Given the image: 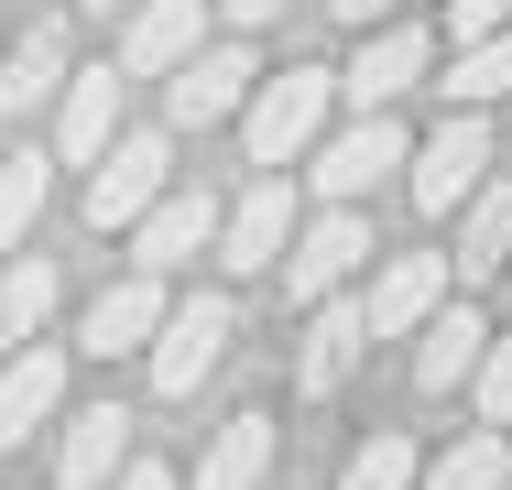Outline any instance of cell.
Returning <instances> with one entry per match:
<instances>
[{
  "instance_id": "32",
  "label": "cell",
  "mask_w": 512,
  "mask_h": 490,
  "mask_svg": "<svg viewBox=\"0 0 512 490\" xmlns=\"http://www.w3.org/2000/svg\"><path fill=\"white\" fill-rule=\"evenodd\" d=\"M88 11H99V22H131V11H142V0H88Z\"/></svg>"
},
{
  "instance_id": "3",
  "label": "cell",
  "mask_w": 512,
  "mask_h": 490,
  "mask_svg": "<svg viewBox=\"0 0 512 490\" xmlns=\"http://www.w3.org/2000/svg\"><path fill=\"white\" fill-rule=\"evenodd\" d=\"M164 196H175V131H120L88 164V218L99 229H142Z\"/></svg>"
},
{
  "instance_id": "2",
  "label": "cell",
  "mask_w": 512,
  "mask_h": 490,
  "mask_svg": "<svg viewBox=\"0 0 512 490\" xmlns=\"http://www.w3.org/2000/svg\"><path fill=\"white\" fill-rule=\"evenodd\" d=\"M480 186H491V109H447V120L414 142L404 196L425 207V218H458V207H469Z\"/></svg>"
},
{
  "instance_id": "24",
  "label": "cell",
  "mask_w": 512,
  "mask_h": 490,
  "mask_svg": "<svg viewBox=\"0 0 512 490\" xmlns=\"http://www.w3.org/2000/svg\"><path fill=\"white\" fill-rule=\"evenodd\" d=\"M436 88H447V109H491V98H512V33L458 44V66H447Z\"/></svg>"
},
{
  "instance_id": "30",
  "label": "cell",
  "mask_w": 512,
  "mask_h": 490,
  "mask_svg": "<svg viewBox=\"0 0 512 490\" xmlns=\"http://www.w3.org/2000/svg\"><path fill=\"white\" fill-rule=\"evenodd\" d=\"M327 11H338V22H360V33H371V22H393V0H327Z\"/></svg>"
},
{
  "instance_id": "1",
  "label": "cell",
  "mask_w": 512,
  "mask_h": 490,
  "mask_svg": "<svg viewBox=\"0 0 512 490\" xmlns=\"http://www.w3.org/2000/svg\"><path fill=\"white\" fill-rule=\"evenodd\" d=\"M327 109H338V66H284V77H262L251 109H240V153H251L262 175L306 164L316 142H327Z\"/></svg>"
},
{
  "instance_id": "16",
  "label": "cell",
  "mask_w": 512,
  "mask_h": 490,
  "mask_svg": "<svg viewBox=\"0 0 512 490\" xmlns=\"http://www.w3.org/2000/svg\"><path fill=\"white\" fill-rule=\"evenodd\" d=\"M480 360H491V327H480V305H436L425 327H414V392H458V382H480Z\"/></svg>"
},
{
  "instance_id": "13",
  "label": "cell",
  "mask_w": 512,
  "mask_h": 490,
  "mask_svg": "<svg viewBox=\"0 0 512 490\" xmlns=\"http://www.w3.org/2000/svg\"><path fill=\"white\" fill-rule=\"evenodd\" d=\"M218 218H229V207H218L207 186H175L142 229H131V273H186L197 251H218Z\"/></svg>"
},
{
  "instance_id": "25",
  "label": "cell",
  "mask_w": 512,
  "mask_h": 490,
  "mask_svg": "<svg viewBox=\"0 0 512 490\" xmlns=\"http://www.w3.org/2000/svg\"><path fill=\"white\" fill-rule=\"evenodd\" d=\"M44 196H55V164L22 142V153H0V240H22L33 218H44Z\"/></svg>"
},
{
  "instance_id": "5",
  "label": "cell",
  "mask_w": 512,
  "mask_h": 490,
  "mask_svg": "<svg viewBox=\"0 0 512 490\" xmlns=\"http://www.w3.org/2000/svg\"><path fill=\"white\" fill-rule=\"evenodd\" d=\"M393 164H414V142H404V120H393V109H371V120L327 131V142L306 153V175H316V196H327V207H360Z\"/></svg>"
},
{
  "instance_id": "18",
  "label": "cell",
  "mask_w": 512,
  "mask_h": 490,
  "mask_svg": "<svg viewBox=\"0 0 512 490\" xmlns=\"http://www.w3.org/2000/svg\"><path fill=\"white\" fill-rule=\"evenodd\" d=\"M55 403H66V360L33 338V349H11L0 360V447H22L33 425H55Z\"/></svg>"
},
{
  "instance_id": "23",
  "label": "cell",
  "mask_w": 512,
  "mask_h": 490,
  "mask_svg": "<svg viewBox=\"0 0 512 490\" xmlns=\"http://www.w3.org/2000/svg\"><path fill=\"white\" fill-rule=\"evenodd\" d=\"M414 490H512V447H502V425H469L447 458H425V480Z\"/></svg>"
},
{
  "instance_id": "11",
  "label": "cell",
  "mask_w": 512,
  "mask_h": 490,
  "mask_svg": "<svg viewBox=\"0 0 512 490\" xmlns=\"http://www.w3.org/2000/svg\"><path fill=\"white\" fill-rule=\"evenodd\" d=\"M447 294H458V262H447V251H393V262L371 273V294H360V305H371V338H414Z\"/></svg>"
},
{
  "instance_id": "28",
  "label": "cell",
  "mask_w": 512,
  "mask_h": 490,
  "mask_svg": "<svg viewBox=\"0 0 512 490\" xmlns=\"http://www.w3.org/2000/svg\"><path fill=\"white\" fill-rule=\"evenodd\" d=\"M447 22H458V44H480V33H512V0H447Z\"/></svg>"
},
{
  "instance_id": "12",
  "label": "cell",
  "mask_w": 512,
  "mask_h": 490,
  "mask_svg": "<svg viewBox=\"0 0 512 490\" xmlns=\"http://www.w3.org/2000/svg\"><path fill=\"white\" fill-rule=\"evenodd\" d=\"M360 360H371V305H360V294L306 305V338H295V392H338Z\"/></svg>"
},
{
  "instance_id": "8",
  "label": "cell",
  "mask_w": 512,
  "mask_h": 490,
  "mask_svg": "<svg viewBox=\"0 0 512 490\" xmlns=\"http://www.w3.org/2000/svg\"><path fill=\"white\" fill-rule=\"evenodd\" d=\"M295 186L284 175H251V186L229 196V218H218V273H284V251H295Z\"/></svg>"
},
{
  "instance_id": "20",
  "label": "cell",
  "mask_w": 512,
  "mask_h": 490,
  "mask_svg": "<svg viewBox=\"0 0 512 490\" xmlns=\"http://www.w3.org/2000/svg\"><path fill=\"white\" fill-rule=\"evenodd\" d=\"M262 469H273V414H229L197 458V490H262Z\"/></svg>"
},
{
  "instance_id": "7",
  "label": "cell",
  "mask_w": 512,
  "mask_h": 490,
  "mask_svg": "<svg viewBox=\"0 0 512 490\" xmlns=\"http://www.w3.org/2000/svg\"><path fill=\"white\" fill-rule=\"evenodd\" d=\"M251 88H262V55H251V44H197V55L164 77V131H207V120L251 109Z\"/></svg>"
},
{
  "instance_id": "21",
  "label": "cell",
  "mask_w": 512,
  "mask_h": 490,
  "mask_svg": "<svg viewBox=\"0 0 512 490\" xmlns=\"http://www.w3.org/2000/svg\"><path fill=\"white\" fill-rule=\"evenodd\" d=\"M447 262H458V284H491L512 262V186H480L458 207V251H447Z\"/></svg>"
},
{
  "instance_id": "9",
  "label": "cell",
  "mask_w": 512,
  "mask_h": 490,
  "mask_svg": "<svg viewBox=\"0 0 512 490\" xmlns=\"http://www.w3.org/2000/svg\"><path fill=\"white\" fill-rule=\"evenodd\" d=\"M436 77V33H414V22H382V33H360V55L338 66V98L371 120V109H393L404 88Z\"/></svg>"
},
{
  "instance_id": "31",
  "label": "cell",
  "mask_w": 512,
  "mask_h": 490,
  "mask_svg": "<svg viewBox=\"0 0 512 490\" xmlns=\"http://www.w3.org/2000/svg\"><path fill=\"white\" fill-rule=\"evenodd\" d=\"M218 11H229V22H240V33H251V22H273V11H284V0H218Z\"/></svg>"
},
{
  "instance_id": "26",
  "label": "cell",
  "mask_w": 512,
  "mask_h": 490,
  "mask_svg": "<svg viewBox=\"0 0 512 490\" xmlns=\"http://www.w3.org/2000/svg\"><path fill=\"white\" fill-rule=\"evenodd\" d=\"M425 480V458H414V436H371V447H349V469H338V490H414Z\"/></svg>"
},
{
  "instance_id": "27",
  "label": "cell",
  "mask_w": 512,
  "mask_h": 490,
  "mask_svg": "<svg viewBox=\"0 0 512 490\" xmlns=\"http://www.w3.org/2000/svg\"><path fill=\"white\" fill-rule=\"evenodd\" d=\"M469 403H480V425H512V338H491V360H480Z\"/></svg>"
},
{
  "instance_id": "6",
  "label": "cell",
  "mask_w": 512,
  "mask_h": 490,
  "mask_svg": "<svg viewBox=\"0 0 512 490\" xmlns=\"http://www.w3.org/2000/svg\"><path fill=\"white\" fill-rule=\"evenodd\" d=\"M360 262H371V218H360V207H316L306 229H295V251H284V305H327V294H349Z\"/></svg>"
},
{
  "instance_id": "22",
  "label": "cell",
  "mask_w": 512,
  "mask_h": 490,
  "mask_svg": "<svg viewBox=\"0 0 512 490\" xmlns=\"http://www.w3.org/2000/svg\"><path fill=\"white\" fill-rule=\"evenodd\" d=\"M55 262H44V251H22V262H11V273H0V349H33V338H44V327H55Z\"/></svg>"
},
{
  "instance_id": "17",
  "label": "cell",
  "mask_w": 512,
  "mask_h": 490,
  "mask_svg": "<svg viewBox=\"0 0 512 490\" xmlns=\"http://www.w3.org/2000/svg\"><path fill=\"white\" fill-rule=\"evenodd\" d=\"M120 469H131V414H120V403H88V414L55 436V480L66 490H109Z\"/></svg>"
},
{
  "instance_id": "15",
  "label": "cell",
  "mask_w": 512,
  "mask_h": 490,
  "mask_svg": "<svg viewBox=\"0 0 512 490\" xmlns=\"http://www.w3.org/2000/svg\"><path fill=\"white\" fill-rule=\"evenodd\" d=\"M197 33H207V0H142L131 22H120V77H175L186 55H197Z\"/></svg>"
},
{
  "instance_id": "19",
  "label": "cell",
  "mask_w": 512,
  "mask_h": 490,
  "mask_svg": "<svg viewBox=\"0 0 512 490\" xmlns=\"http://www.w3.org/2000/svg\"><path fill=\"white\" fill-rule=\"evenodd\" d=\"M66 44H55V22H33L22 44H11V66H0V120H33V109H55L66 98Z\"/></svg>"
},
{
  "instance_id": "14",
  "label": "cell",
  "mask_w": 512,
  "mask_h": 490,
  "mask_svg": "<svg viewBox=\"0 0 512 490\" xmlns=\"http://www.w3.org/2000/svg\"><path fill=\"white\" fill-rule=\"evenodd\" d=\"M120 66H77L66 98H55V164H99L109 142H120Z\"/></svg>"
},
{
  "instance_id": "4",
  "label": "cell",
  "mask_w": 512,
  "mask_h": 490,
  "mask_svg": "<svg viewBox=\"0 0 512 490\" xmlns=\"http://www.w3.org/2000/svg\"><path fill=\"white\" fill-rule=\"evenodd\" d=\"M229 327H240V305H229L218 284H207V294H186V305L164 316V338L142 349V371H153V392H164V403H186V392H197L207 371H218V360H229Z\"/></svg>"
},
{
  "instance_id": "10",
  "label": "cell",
  "mask_w": 512,
  "mask_h": 490,
  "mask_svg": "<svg viewBox=\"0 0 512 490\" xmlns=\"http://www.w3.org/2000/svg\"><path fill=\"white\" fill-rule=\"evenodd\" d=\"M164 273H120V284H99L88 294V316H77V349L88 360H142L153 338H164Z\"/></svg>"
},
{
  "instance_id": "29",
  "label": "cell",
  "mask_w": 512,
  "mask_h": 490,
  "mask_svg": "<svg viewBox=\"0 0 512 490\" xmlns=\"http://www.w3.org/2000/svg\"><path fill=\"white\" fill-rule=\"evenodd\" d=\"M109 490H175V469H153V458H131V469H120Z\"/></svg>"
}]
</instances>
